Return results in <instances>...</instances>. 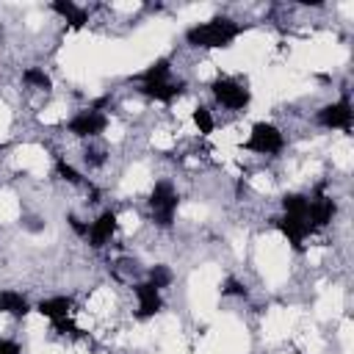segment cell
I'll return each instance as SVG.
<instances>
[{
	"mask_svg": "<svg viewBox=\"0 0 354 354\" xmlns=\"http://www.w3.org/2000/svg\"><path fill=\"white\" fill-rule=\"evenodd\" d=\"M243 33V25L230 17H213L207 22H196L185 30V41L196 50H224Z\"/></svg>",
	"mask_w": 354,
	"mask_h": 354,
	"instance_id": "1",
	"label": "cell"
},
{
	"mask_svg": "<svg viewBox=\"0 0 354 354\" xmlns=\"http://www.w3.org/2000/svg\"><path fill=\"white\" fill-rule=\"evenodd\" d=\"M147 202H149V210H152V218H155L158 227H171L174 224L180 196H177V191L169 180H158Z\"/></svg>",
	"mask_w": 354,
	"mask_h": 354,
	"instance_id": "2",
	"label": "cell"
},
{
	"mask_svg": "<svg viewBox=\"0 0 354 354\" xmlns=\"http://www.w3.org/2000/svg\"><path fill=\"white\" fill-rule=\"evenodd\" d=\"M243 147L249 152H257V155H279L285 149V136L271 122H254L249 136H246V141H243Z\"/></svg>",
	"mask_w": 354,
	"mask_h": 354,
	"instance_id": "3",
	"label": "cell"
},
{
	"mask_svg": "<svg viewBox=\"0 0 354 354\" xmlns=\"http://www.w3.org/2000/svg\"><path fill=\"white\" fill-rule=\"evenodd\" d=\"M210 91H213L216 102L230 108V111H243L252 102V91L235 77H216L210 83Z\"/></svg>",
	"mask_w": 354,
	"mask_h": 354,
	"instance_id": "4",
	"label": "cell"
},
{
	"mask_svg": "<svg viewBox=\"0 0 354 354\" xmlns=\"http://www.w3.org/2000/svg\"><path fill=\"white\" fill-rule=\"evenodd\" d=\"M108 127V116L100 111V108H86V111H77L69 122H66V130L77 138H97L100 133H105Z\"/></svg>",
	"mask_w": 354,
	"mask_h": 354,
	"instance_id": "5",
	"label": "cell"
},
{
	"mask_svg": "<svg viewBox=\"0 0 354 354\" xmlns=\"http://www.w3.org/2000/svg\"><path fill=\"white\" fill-rule=\"evenodd\" d=\"M351 122H354V111H351L348 97H340L337 102L324 105V108L318 111V124L326 127V130H343V133H351Z\"/></svg>",
	"mask_w": 354,
	"mask_h": 354,
	"instance_id": "6",
	"label": "cell"
},
{
	"mask_svg": "<svg viewBox=\"0 0 354 354\" xmlns=\"http://www.w3.org/2000/svg\"><path fill=\"white\" fill-rule=\"evenodd\" d=\"M116 230H119V218H116V213H113V210H102V213L88 224V235H86V241H88L94 249H102V246L116 235Z\"/></svg>",
	"mask_w": 354,
	"mask_h": 354,
	"instance_id": "7",
	"label": "cell"
},
{
	"mask_svg": "<svg viewBox=\"0 0 354 354\" xmlns=\"http://www.w3.org/2000/svg\"><path fill=\"white\" fill-rule=\"evenodd\" d=\"M133 296L138 299V307H136V318L147 321V318H155L163 307V299H160V290L149 282H138L133 285Z\"/></svg>",
	"mask_w": 354,
	"mask_h": 354,
	"instance_id": "8",
	"label": "cell"
},
{
	"mask_svg": "<svg viewBox=\"0 0 354 354\" xmlns=\"http://www.w3.org/2000/svg\"><path fill=\"white\" fill-rule=\"evenodd\" d=\"M183 88H185V83H180V80H171V77L138 83V91H141V94H147L149 100H155V102H163V105L174 102V100L183 94Z\"/></svg>",
	"mask_w": 354,
	"mask_h": 354,
	"instance_id": "9",
	"label": "cell"
},
{
	"mask_svg": "<svg viewBox=\"0 0 354 354\" xmlns=\"http://www.w3.org/2000/svg\"><path fill=\"white\" fill-rule=\"evenodd\" d=\"M277 227H279V232L288 238V243H290L293 249H301V246H304V238L315 232L307 216H282V218L277 221Z\"/></svg>",
	"mask_w": 354,
	"mask_h": 354,
	"instance_id": "10",
	"label": "cell"
},
{
	"mask_svg": "<svg viewBox=\"0 0 354 354\" xmlns=\"http://www.w3.org/2000/svg\"><path fill=\"white\" fill-rule=\"evenodd\" d=\"M335 210H337V207H335V199H332V196H326V194H321V188H318V191L310 196V210H307L313 230L326 227V224L332 221Z\"/></svg>",
	"mask_w": 354,
	"mask_h": 354,
	"instance_id": "11",
	"label": "cell"
},
{
	"mask_svg": "<svg viewBox=\"0 0 354 354\" xmlns=\"http://www.w3.org/2000/svg\"><path fill=\"white\" fill-rule=\"evenodd\" d=\"M69 310H72V299L69 296H50V299H41L36 304V313L44 315V318H50L53 324L69 318Z\"/></svg>",
	"mask_w": 354,
	"mask_h": 354,
	"instance_id": "12",
	"label": "cell"
},
{
	"mask_svg": "<svg viewBox=\"0 0 354 354\" xmlns=\"http://www.w3.org/2000/svg\"><path fill=\"white\" fill-rule=\"evenodd\" d=\"M50 8H53L64 22H69V28H83V25L88 22L86 8H80V6H77V3H72V0H55Z\"/></svg>",
	"mask_w": 354,
	"mask_h": 354,
	"instance_id": "13",
	"label": "cell"
},
{
	"mask_svg": "<svg viewBox=\"0 0 354 354\" xmlns=\"http://www.w3.org/2000/svg\"><path fill=\"white\" fill-rule=\"evenodd\" d=\"M0 313L14 315V318H25L30 313V304L19 290H0Z\"/></svg>",
	"mask_w": 354,
	"mask_h": 354,
	"instance_id": "14",
	"label": "cell"
},
{
	"mask_svg": "<svg viewBox=\"0 0 354 354\" xmlns=\"http://www.w3.org/2000/svg\"><path fill=\"white\" fill-rule=\"evenodd\" d=\"M163 77H171V61H169V58H158V61H152L141 75H136L138 83H147V80H163Z\"/></svg>",
	"mask_w": 354,
	"mask_h": 354,
	"instance_id": "15",
	"label": "cell"
},
{
	"mask_svg": "<svg viewBox=\"0 0 354 354\" xmlns=\"http://www.w3.org/2000/svg\"><path fill=\"white\" fill-rule=\"evenodd\" d=\"M22 80H25L30 88H39V91H50V88H53V80H50V75H47L41 66H28V69L22 72Z\"/></svg>",
	"mask_w": 354,
	"mask_h": 354,
	"instance_id": "16",
	"label": "cell"
},
{
	"mask_svg": "<svg viewBox=\"0 0 354 354\" xmlns=\"http://www.w3.org/2000/svg\"><path fill=\"white\" fill-rule=\"evenodd\" d=\"M282 210H285V216H307V210H310V196H304V194H288L285 199H282ZM310 218V216H307Z\"/></svg>",
	"mask_w": 354,
	"mask_h": 354,
	"instance_id": "17",
	"label": "cell"
},
{
	"mask_svg": "<svg viewBox=\"0 0 354 354\" xmlns=\"http://www.w3.org/2000/svg\"><path fill=\"white\" fill-rule=\"evenodd\" d=\"M147 282H149V285H155L158 290H163V288H169V285L174 282V274H171V268H169V266L158 263V266H152V268H149Z\"/></svg>",
	"mask_w": 354,
	"mask_h": 354,
	"instance_id": "18",
	"label": "cell"
},
{
	"mask_svg": "<svg viewBox=\"0 0 354 354\" xmlns=\"http://www.w3.org/2000/svg\"><path fill=\"white\" fill-rule=\"evenodd\" d=\"M194 124H196V130L202 133V136H210L213 133V127H216V122H213V113L205 108V105H199V108H194Z\"/></svg>",
	"mask_w": 354,
	"mask_h": 354,
	"instance_id": "19",
	"label": "cell"
},
{
	"mask_svg": "<svg viewBox=\"0 0 354 354\" xmlns=\"http://www.w3.org/2000/svg\"><path fill=\"white\" fill-rule=\"evenodd\" d=\"M55 171H58V177H64L66 183H75V185H80L83 183V174L72 166V163H66L64 158H58V163H55Z\"/></svg>",
	"mask_w": 354,
	"mask_h": 354,
	"instance_id": "20",
	"label": "cell"
},
{
	"mask_svg": "<svg viewBox=\"0 0 354 354\" xmlns=\"http://www.w3.org/2000/svg\"><path fill=\"white\" fill-rule=\"evenodd\" d=\"M221 296H246V285L235 277H227L221 285Z\"/></svg>",
	"mask_w": 354,
	"mask_h": 354,
	"instance_id": "21",
	"label": "cell"
},
{
	"mask_svg": "<svg viewBox=\"0 0 354 354\" xmlns=\"http://www.w3.org/2000/svg\"><path fill=\"white\" fill-rule=\"evenodd\" d=\"M86 163H88V166H102V163H105V149L88 147V149H86Z\"/></svg>",
	"mask_w": 354,
	"mask_h": 354,
	"instance_id": "22",
	"label": "cell"
},
{
	"mask_svg": "<svg viewBox=\"0 0 354 354\" xmlns=\"http://www.w3.org/2000/svg\"><path fill=\"white\" fill-rule=\"evenodd\" d=\"M66 221H69V227L75 230V235H80V238H86V235H88V224H86V221H80L77 216H69Z\"/></svg>",
	"mask_w": 354,
	"mask_h": 354,
	"instance_id": "23",
	"label": "cell"
},
{
	"mask_svg": "<svg viewBox=\"0 0 354 354\" xmlns=\"http://www.w3.org/2000/svg\"><path fill=\"white\" fill-rule=\"evenodd\" d=\"M0 354H22V351H19V343H14V340H0Z\"/></svg>",
	"mask_w": 354,
	"mask_h": 354,
	"instance_id": "24",
	"label": "cell"
}]
</instances>
